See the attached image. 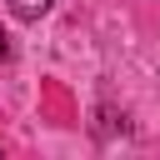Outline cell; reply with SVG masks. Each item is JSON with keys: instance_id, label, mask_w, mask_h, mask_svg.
Segmentation results:
<instances>
[{"instance_id": "1", "label": "cell", "mask_w": 160, "mask_h": 160, "mask_svg": "<svg viewBox=\"0 0 160 160\" xmlns=\"http://www.w3.org/2000/svg\"><path fill=\"white\" fill-rule=\"evenodd\" d=\"M50 10V0H10V15L15 20H40Z\"/></svg>"}, {"instance_id": "2", "label": "cell", "mask_w": 160, "mask_h": 160, "mask_svg": "<svg viewBox=\"0 0 160 160\" xmlns=\"http://www.w3.org/2000/svg\"><path fill=\"white\" fill-rule=\"evenodd\" d=\"M5 60H10V35L0 30V65H5Z\"/></svg>"}]
</instances>
